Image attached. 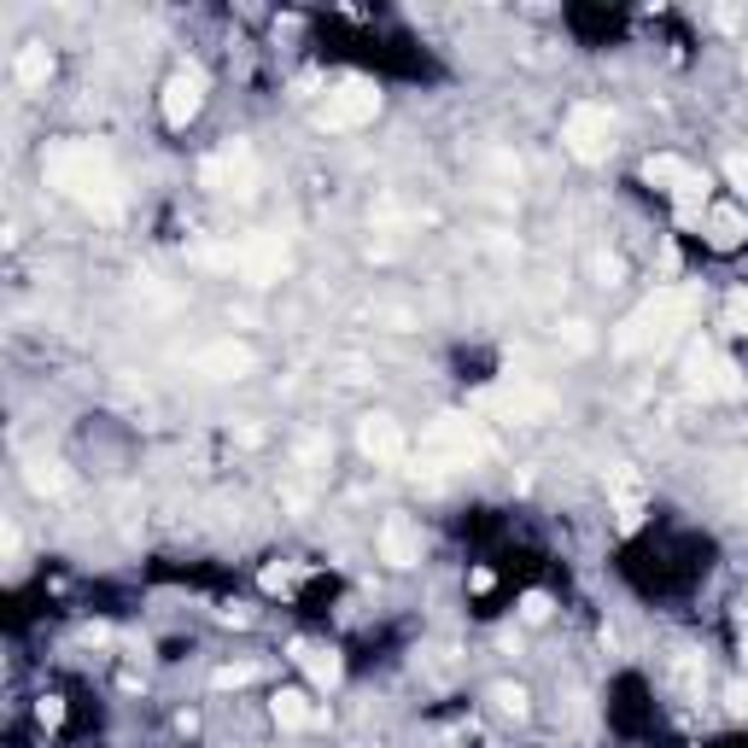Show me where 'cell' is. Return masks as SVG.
I'll return each instance as SVG.
<instances>
[{
  "instance_id": "1",
  "label": "cell",
  "mask_w": 748,
  "mask_h": 748,
  "mask_svg": "<svg viewBox=\"0 0 748 748\" xmlns=\"http://www.w3.org/2000/svg\"><path fill=\"white\" fill-rule=\"evenodd\" d=\"M42 176L54 182V187H65V194H71L82 211H94V217H117V211H124V182H117L112 159L94 141H59V147H47Z\"/></svg>"
},
{
  "instance_id": "2",
  "label": "cell",
  "mask_w": 748,
  "mask_h": 748,
  "mask_svg": "<svg viewBox=\"0 0 748 748\" xmlns=\"http://www.w3.org/2000/svg\"><path fill=\"white\" fill-rule=\"evenodd\" d=\"M690 316H696V293H690V287H661L655 299H643L638 311L615 328V351H626V357H650V351L667 346V339L685 328Z\"/></svg>"
},
{
  "instance_id": "3",
  "label": "cell",
  "mask_w": 748,
  "mask_h": 748,
  "mask_svg": "<svg viewBox=\"0 0 748 748\" xmlns=\"http://www.w3.org/2000/svg\"><path fill=\"white\" fill-rule=\"evenodd\" d=\"M206 264H229V269H241V276L252 281V287H269V281H281L287 276V234H276V229H258V234H246L234 252H199Z\"/></svg>"
},
{
  "instance_id": "4",
  "label": "cell",
  "mask_w": 748,
  "mask_h": 748,
  "mask_svg": "<svg viewBox=\"0 0 748 748\" xmlns=\"http://www.w3.org/2000/svg\"><path fill=\"white\" fill-rule=\"evenodd\" d=\"M491 439L474 428L468 416H439L428 433H421V463L428 468H468L474 456H486Z\"/></svg>"
},
{
  "instance_id": "5",
  "label": "cell",
  "mask_w": 748,
  "mask_h": 748,
  "mask_svg": "<svg viewBox=\"0 0 748 748\" xmlns=\"http://www.w3.org/2000/svg\"><path fill=\"white\" fill-rule=\"evenodd\" d=\"M474 410H480V416H498V421H544V416L556 410V393H544V386L515 381V374H509L503 386L474 393Z\"/></svg>"
},
{
  "instance_id": "6",
  "label": "cell",
  "mask_w": 748,
  "mask_h": 748,
  "mask_svg": "<svg viewBox=\"0 0 748 748\" xmlns=\"http://www.w3.org/2000/svg\"><path fill=\"white\" fill-rule=\"evenodd\" d=\"M199 182L217 187V194L252 199V194H258V152H252L246 141H229L223 152H211V159L199 164Z\"/></svg>"
},
{
  "instance_id": "7",
  "label": "cell",
  "mask_w": 748,
  "mask_h": 748,
  "mask_svg": "<svg viewBox=\"0 0 748 748\" xmlns=\"http://www.w3.org/2000/svg\"><path fill=\"white\" fill-rule=\"evenodd\" d=\"M561 141H568L573 159L603 164L608 152H615V112L608 106H573L568 124H561Z\"/></svg>"
},
{
  "instance_id": "8",
  "label": "cell",
  "mask_w": 748,
  "mask_h": 748,
  "mask_svg": "<svg viewBox=\"0 0 748 748\" xmlns=\"http://www.w3.org/2000/svg\"><path fill=\"white\" fill-rule=\"evenodd\" d=\"M381 112V89L369 77H339L328 89V106H322V129H363Z\"/></svg>"
},
{
  "instance_id": "9",
  "label": "cell",
  "mask_w": 748,
  "mask_h": 748,
  "mask_svg": "<svg viewBox=\"0 0 748 748\" xmlns=\"http://www.w3.org/2000/svg\"><path fill=\"white\" fill-rule=\"evenodd\" d=\"M685 374H690V386L702 398H743V369L731 363L725 351H713V346H696Z\"/></svg>"
},
{
  "instance_id": "10",
  "label": "cell",
  "mask_w": 748,
  "mask_h": 748,
  "mask_svg": "<svg viewBox=\"0 0 748 748\" xmlns=\"http://www.w3.org/2000/svg\"><path fill=\"white\" fill-rule=\"evenodd\" d=\"M199 106H206V71H199V65H182V71L164 82V124L187 129L199 117Z\"/></svg>"
},
{
  "instance_id": "11",
  "label": "cell",
  "mask_w": 748,
  "mask_h": 748,
  "mask_svg": "<svg viewBox=\"0 0 748 748\" xmlns=\"http://www.w3.org/2000/svg\"><path fill=\"white\" fill-rule=\"evenodd\" d=\"M357 445H363L369 463H386V468L410 456V439H404V428L393 416H363V421H357Z\"/></svg>"
},
{
  "instance_id": "12",
  "label": "cell",
  "mask_w": 748,
  "mask_h": 748,
  "mask_svg": "<svg viewBox=\"0 0 748 748\" xmlns=\"http://www.w3.org/2000/svg\"><path fill=\"white\" fill-rule=\"evenodd\" d=\"M194 369L211 374V381H241V374H252V346L246 339H211V346L194 357Z\"/></svg>"
},
{
  "instance_id": "13",
  "label": "cell",
  "mask_w": 748,
  "mask_h": 748,
  "mask_svg": "<svg viewBox=\"0 0 748 748\" xmlns=\"http://www.w3.org/2000/svg\"><path fill=\"white\" fill-rule=\"evenodd\" d=\"M702 234H708L713 252H737V246L748 241V211H743V206H708Z\"/></svg>"
},
{
  "instance_id": "14",
  "label": "cell",
  "mask_w": 748,
  "mask_h": 748,
  "mask_svg": "<svg viewBox=\"0 0 748 748\" xmlns=\"http://www.w3.org/2000/svg\"><path fill=\"white\" fill-rule=\"evenodd\" d=\"M381 556L393 561V568H416L421 561V533H416V521H404V515H393L381 526Z\"/></svg>"
},
{
  "instance_id": "15",
  "label": "cell",
  "mask_w": 748,
  "mask_h": 748,
  "mask_svg": "<svg viewBox=\"0 0 748 748\" xmlns=\"http://www.w3.org/2000/svg\"><path fill=\"white\" fill-rule=\"evenodd\" d=\"M293 661L304 667V678H311L316 690H334L339 678H346V661H339L334 650H322V643H293Z\"/></svg>"
},
{
  "instance_id": "16",
  "label": "cell",
  "mask_w": 748,
  "mask_h": 748,
  "mask_svg": "<svg viewBox=\"0 0 748 748\" xmlns=\"http://www.w3.org/2000/svg\"><path fill=\"white\" fill-rule=\"evenodd\" d=\"M269 713H276V725H281V731H311V725L322 720L304 690H281L276 702H269Z\"/></svg>"
},
{
  "instance_id": "17",
  "label": "cell",
  "mask_w": 748,
  "mask_h": 748,
  "mask_svg": "<svg viewBox=\"0 0 748 748\" xmlns=\"http://www.w3.org/2000/svg\"><path fill=\"white\" fill-rule=\"evenodd\" d=\"M696 176V170L685 164V159H673V152H655V159H643V182L650 187H661V194H678Z\"/></svg>"
},
{
  "instance_id": "18",
  "label": "cell",
  "mask_w": 748,
  "mask_h": 748,
  "mask_svg": "<svg viewBox=\"0 0 748 748\" xmlns=\"http://www.w3.org/2000/svg\"><path fill=\"white\" fill-rule=\"evenodd\" d=\"M673 206H678V229H696V223H708V176L696 170V176L673 194Z\"/></svg>"
},
{
  "instance_id": "19",
  "label": "cell",
  "mask_w": 748,
  "mask_h": 748,
  "mask_svg": "<svg viewBox=\"0 0 748 748\" xmlns=\"http://www.w3.org/2000/svg\"><path fill=\"white\" fill-rule=\"evenodd\" d=\"M12 71H19V89H47V77H54V54H47L42 42H30L24 54H19V65H12Z\"/></svg>"
},
{
  "instance_id": "20",
  "label": "cell",
  "mask_w": 748,
  "mask_h": 748,
  "mask_svg": "<svg viewBox=\"0 0 748 748\" xmlns=\"http://www.w3.org/2000/svg\"><path fill=\"white\" fill-rule=\"evenodd\" d=\"M30 491H42V498L65 491V468H59V463H47V456H36V463H30Z\"/></svg>"
},
{
  "instance_id": "21",
  "label": "cell",
  "mask_w": 748,
  "mask_h": 748,
  "mask_svg": "<svg viewBox=\"0 0 748 748\" xmlns=\"http://www.w3.org/2000/svg\"><path fill=\"white\" fill-rule=\"evenodd\" d=\"M720 322H725V328L737 334V339H748V287H743V293H731V299H725V316H720Z\"/></svg>"
},
{
  "instance_id": "22",
  "label": "cell",
  "mask_w": 748,
  "mask_h": 748,
  "mask_svg": "<svg viewBox=\"0 0 748 748\" xmlns=\"http://www.w3.org/2000/svg\"><path fill=\"white\" fill-rule=\"evenodd\" d=\"M491 702H498V713H509V720H521V713H526V690L521 685H498V690H491Z\"/></svg>"
},
{
  "instance_id": "23",
  "label": "cell",
  "mask_w": 748,
  "mask_h": 748,
  "mask_svg": "<svg viewBox=\"0 0 748 748\" xmlns=\"http://www.w3.org/2000/svg\"><path fill=\"white\" fill-rule=\"evenodd\" d=\"M550 608H556V603L544 597V591H526V597H521V620H526V626H544V620H550Z\"/></svg>"
},
{
  "instance_id": "24",
  "label": "cell",
  "mask_w": 748,
  "mask_h": 748,
  "mask_svg": "<svg viewBox=\"0 0 748 748\" xmlns=\"http://www.w3.org/2000/svg\"><path fill=\"white\" fill-rule=\"evenodd\" d=\"M591 269H597V281H603V287H615V281L626 276V269H620V258H615V252H597V264H591Z\"/></svg>"
},
{
  "instance_id": "25",
  "label": "cell",
  "mask_w": 748,
  "mask_h": 748,
  "mask_svg": "<svg viewBox=\"0 0 748 748\" xmlns=\"http://www.w3.org/2000/svg\"><path fill=\"white\" fill-rule=\"evenodd\" d=\"M241 685H252V667L241 661V667H223L217 673V690H241Z\"/></svg>"
},
{
  "instance_id": "26",
  "label": "cell",
  "mask_w": 748,
  "mask_h": 748,
  "mask_svg": "<svg viewBox=\"0 0 748 748\" xmlns=\"http://www.w3.org/2000/svg\"><path fill=\"white\" fill-rule=\"evenodd\" d=\"M36 720H42L47 731H54V725L65 720V702H59V696H42V708H36Z\"/></svg>"
},
{
  "instance_id": "27",
  "label": "cell",
  "mask_w": 748,
  "mask_h": 748,
  "mask_svg": "<svg viewBox=\"0 0 748 748\" xmlns=\"http://www.w3.org/2000/svg\"><path fill=\"white\" fill-rule=\"evenodd\" d=\"M725 176L737 182V187H748V147H743V152H731V159H725Z\"/></svg>"
},
{
  "instance_id": "28",
  "label": "cell",
  "mask_w": 748,
  "mask_h": 748,
  "mask_svg": "<svg viewBox=\"0 0 748 748\" xmlns=\"http://www.w3.org/2000/svg\"><path fill=\"white\" fill-rule=\"evenodd\" d=\"M322 456H328V439H304L299 445V463H322Z\"/></svg>"
},
{
  "instance_id": "29",
  "label": "cell",
  "mask_w": 748,
  "mask_h": 748,
  "mask_svg": "<svg viewBox=\"0 0 748 748\" xmlns=\"http://www.w3.org/2000/svg\"><path fill=\"white\" fill-rule=\"evenodd\" d=\"M725 708L743 720V713H748V685H731V690H725Z\"/></svg>"
},
{
  "instance_id": "30",
  "label": "cell",
  "mask_w": 748,
  "mask_h": 748,
  "mask_svg": "<svg viewBox=\"0 0 748 748\" xmlns=\"http://www.w3.org/2000/svg\"><path fill=\"white\" fill-rule=\"evenodd\" d=\"M287 585H293V568H269L264 573V591H287Z\"/></svg>"
},
{
  "instance_id": "31",
  "label": "cell",
  "mask_w": 748,
  "mask_h": 748,
  "mask_svg": "<svg viewBox=\"0 0 748 748\" xmlns=\"http://www.w3.org/2000/svg\"><path fill=\"white\" fill-rule=\"evenodd\" d=\"M568 339H573V351H585L591 346V328H585V322H568Z\"/></svg>"
},
{
  "instance_id": "32",
  "label": "cell",
  "mask_w": 748,
  "mask_h": 748,
  "mask_svg": "<svg viewBox=\"0 0 748 748\" xmlns=\"http://www.w3.org/2000/svg\"><path fill=\"white\" fill-rule=\"evenodd\" d=\"M743 65H748V42H743Z\"/></svg>"
},
{
  "instance_id": "33",
  "label": "cell",
  "mask_w": 748,
  "mask_h": 748,
  "mask_svg": "<svg viewBox=\"0 0 748 748\" xmlns=\"http://www.w3.org/2000/svg\"><path fill=\"white\" fill-rule=\"evenodd\" d=\"M743 655H748V638H743Z\"/></svg>"
}]
</instances>
